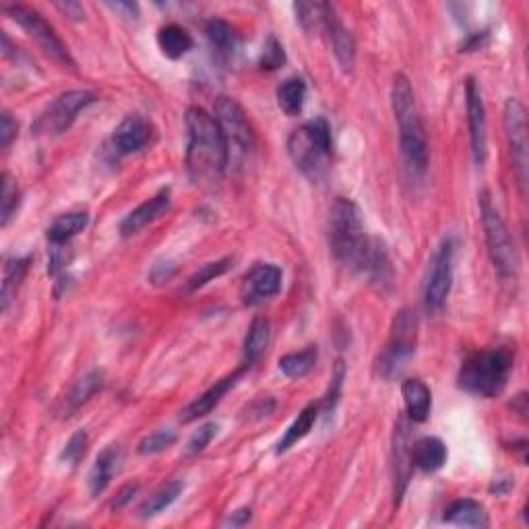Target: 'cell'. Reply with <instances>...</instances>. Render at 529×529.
Wrapping results in <instances>:
<instances>
[{
	"label": "cell",
	"mask_w": 529,
	"mask_h": 529,
	"mask_svg": "<svg viewBox=\"0 0 529 529\" xmlns=\"http://www.w3.org/2000/svg\"><path fill=\"white\" fill-rule=\"evenodd\" d=\"M229 164V151L215 118L203 108L186 110V168L197 184L220 183Z\"/></svg>",
	"instance_id": "6da1fadb"
},
{
	"label": "cell",
	"mask_w": 529,
	"mask_h": 529,
	"mask_svg": "<svg viewBox=\"0 0 529 529\" xmlns=\"http://www.w3.org/2000/svg\"><path fill=\"white\" fill-rule=\"evenodd\" d=\"M329 247L336 259L354 271H364L372 240L366 236L360 209L350 199L337 197L329 211Z\"/></svg>",
	"instance_id": "7a4b0ae2"
},
{
	"label": "cell",
	"mask_w": 529,
	"mask_h": 529,
	"mask_svg": "<svg viewBox=\"0 0 529 529\" xmlns=\"http://www.w3.org/2000/svg\"><path fill=\"white\" fill-rule=\"evenodd\" d=\"M391 106L397 124H399L403 159H406L408 168L412 170V174L422 176L428 168V145L422 121L417 116L412 83H409L406 75H395L391 85Z\"/></svg>",
	"instance_id": "3957f363"
},
{
	"label": "cell",
	"mask_w": 529,
	"mask_h": 529,
	"mask_svg": "<svg viewBox=\"0 0 529 529\" xmlns=\"http://www.w3.org/2000/svg\"><path fill=\"white\" fill-rule=\"evenodd\" d=\"M513 364L515 356L509 347L476 352L462 364L457 382L465 393L490 399L505 389Z\"/></svg>",
	"instance_id": "277c9868"
},
{
	"label": "cell",
	"mask_w": 529,
	"mask_h": 529,
	"mask_svg": "<svg viewBox=\"0 0 529 529\" xmlns=\"http://www.w3.org/2000/svg\"><path fill=\"white\" fill-rule=\"evenodd\" d=\"M288 151L291 162L296 164V168L302 174L310 178L321 176L333 151L329 122L325 118H315V121L304 122L300 129L291 132Z\"/></svg>",
	"instance_id": "5b68a950"
},
{
	"label": "cell",
	"mask_w": 529,
	"mask_h": 529,
	"mask_svg": "<svg viewBox=\"0 0 529 529\" xmlns=\"http://www.w3.org/2000/svg\"><path fill=\"white\" fill-rule=\"evenodd\" d=\"M480 213H482L486 245H489V255L494 269H497V273L503 280H515L519 271L517 250H515L513 238L503 218H500L498 209L492 205L490 194L486 191L480 194Z\"/></svg>",
	"instance_id": "8992f818"
},
{
	"label": "cell",
	"mask_w": 529,
	"mask_h": 529,
	"mask_svg": "<svg viewBox=\"0 0 529 529\" xmlns=\"http://www.w3.org/2000/svg\"><path fill=\"white\" fill-rule=\"evenodd\" d=\"M416 337H417V321L412 310L403 309L395 315L391 325V336H389L387 347L379 360V372L385 379H395L408 360L416 352Z\"/></svg>",
	"instance_id": "52a82bcc"
},
{
	"label": "cell",
	"mask_w": 529,
	"mask_h": 529,
	"mask_svg": "<svg viewBox=\"0 0 529 529\" xmlns=\"http://www.w3.org/2000/svg\"><path fill=\"white\" fill-rule=\"evenodd\" d=\"M6 15H9L15 23H19L23 30L27 31L36 44L40 46V50H44L46 57H50L52 60H57L58 65L65 68H75V60L68 52V48L65 46V41L58 38V33L54 31V27L48 23V21L40 15V13L27 9V6L21 4H13L6 6Z\"/></svg>",
	"instance_id": "ba28073f"
},
{
	"label": "cell",
	"mask_w": 529,
	"mask_h": 529,
	"mask_svg": "<svg viewBox=\"0 0 529 529\" xmlns=\"http://www.w3.org/2000/svg\"><path fill=\"white\" fill-rule=\"evenodd\" d=\"M94 102L95 95L92 92H87V89H75V92L60 94L57 100L50 102L41 110V114L36 118L31 130L36 132V135L44 137L62 135V132L73 127L76 114Z\"/></svg>",
	"instance_id": "9c48e42d"
},
{
	"label": "cell",
	"mask_w": 529,
	"mask_h": 529,
	"mask_svg": "<svg viewBox=\"0 0 529 529\" xmlns=\"http://www.w3.org/2000/svg\"><path fill=\"white\" fill-rule=\"evenodd\" d=\"M213 118L218 121L221 132H224L229 156L232 153H236V156H248L250 149L255 148V132L250 129L240 103L234 97L220 95L215 100Z\"/></svg>",
	"instance_id": "30bf717a"
},
{
	"label": "cell",
	"mask_w": 529,
	"mask_h": 529,
	"mask_svg": "<svg viewBox=\"0 0 529 529\" xmlns=\"http://www.w3.org/2000/svg\"><path fill=\"white\" fill-rule=\"evenodd\" d=\"M453 240H443L428 263L426 283H424V304L428 310H441L453 283Z\"/></svg>",
	"instance_id": "8fae6325"
},
{
	"label": "cell",
	"mask_w": 529,
	"mask_h": 529,
	"mask_svg": "<svg viewBox=\"0 0 529 529\" xmlns=\"http://www.w3.org/2000/svg\"><path fill=\"white\" fill-rule=\"evenodd\" d=\"M505 130L509 139V149L513 157V168L517 172L521 189L527 184V121L524 103L509 97L505 103Z\"/></svg>",
	"instance_id": "7c38bea8"
},
{
	"label": "cell",
	"mask_w": 529,
	"mask_h": 529,
	"mask_svg": "<svg viewBox=\"0 0 529 529\" xmlns=\"http://www.w3.org/2000/svg\"><path fill=\"white\" fill-rule=\"evenodd\" d=\"M282 290V269L273 263H256L242 280V302L256 306Z\"/></svg>",
	"instance_id": "4fadbf2b"
},
{
	"label": "cell",
	"mask_w": 529,
	"mask_h": 529,
	"mask_svg": "<svg viewBox=\"0 0 529 529\" xmlns=\"http://www.w3.org/2000/svg\"><path fill=\"white\" fill-rule=\"evenodd\" d=\"M465 100H468V122L471 139V156L476 166H482L486 159V110L482 102V92L478 83L468 79L465 83Z\"/></svg>",
	"instance_id": "5bb4252c"
},
{
	"label": "cell",
	"mask_w": 529,
	"mask_h": 529,
	"mask_svg": "<svg viewBox=\"0 0 529 529\" xmlns=\"http://www.w3.org/2000/svg\"><path fill=\"white\" fill-rule=\"evenodd\" d=\"M323 27L327 36H329L333 54H336L341 71L350 73L354 68V62H356V44H354V38L352 33L347 31V27L341 23V19L337 17L336 6L333 4H327Z\"/></svg>",
	"instance_id": "9a60e30c"
},
{
	"label": "cell",
	"mask_w": 529,
	"mask_h": 529,
	"mask_svg": "<svg viewBox=\"0 0 529 529\" xmlns=\"http://www.w3.org/2000/svg\"><path fill=\"white\" fill-rule=\"evenodd\" d=\"M151 135L153 129L148 118H143L141 114H129L116 127L112 145L121 156H129V153L141 151L151 141Z\"/></svg>",
	"instance_id": "2e32d148"
},
{
	"label": "cell",
	"mask_w": 529,
	"mask_h": 529,
	"mask_svg": "<svg viewBox=\"0 0 529 529\" xmlns=\"http://www.w3.org/2000/svg\"><path fill=\"white\" fill-rule=\"evenodd\" d=\"M247 368H248L247 364H242V368H238V371L232 372V374H228L226 379L218 381L213 387H209L203 395L197 397V399H194L193 403H189V406H186L183 412H180V422L191 424V422L199 420V417H203V416H207L209 412H211V409L218 406L221 399H224V395L229 391V389H232L236 382H238V379L242 377V374H245Z\"/></svg>",
	"instance_id": "e0dca14e"
},
{
	"label": "cell",
	"mask_w": 529,
	"mask_h": 529,
	"mask_svg": "<svg viewBox=\"0 0 529 529\" xmlns=\"http://www.w3.org/2000/svg\"><path fill=\"white\" fill-rule=\"evenodd\" d=\"M412 441H409V422L406 417H401L399 422L395 424V503H399L403 492H406L409 471H412Z\"/></svg>",
	"instance_id": "ac0fdd59"
},
{
	"label": "cell",
	"mask_w": 529,
	"mask_h": 529,
	"mask_svg": "<svg viewBox=\"0 0 529 529\" xmlns=\"http://www.w3.org/2000/svg\"><path fill=\"white\" fill-rule=\"evenodd\" d=\"M170 209V191H162L157 193L156 197H151L149 201H145L143 205H139L137 209L127 215L121 224V234L122 236H132L137 234L139 229H143L145 226H149L151 221H156L157 218Z\"/></svg>",
	"instance_id": "d6986e66"
},
{
	"label": "cell",
	"mask_w": 529,
	"mask_h": 529,
	"mask_svg": "<svg viewBox=\"0 0 529 529\" xmlns=\"http://www.w3.org/2000/svg\"><path fill=\"white\" fill-rule=\"evenodd\" d=\"M409 455H412L414 468L426 473L438 471L447 463V447H444V443L436 436H424L420 441H416L412 444Z\"/></svg>",
	"instance_id": "ffe728a7"
},
{
	"label": "cell",
	"mask_w": 529,
	"mask_h": 529,
	"mask_svg": "<svg viewBox=\"0 0 529 529\" xmlns=\"http://www.w3.org/2000/svg\"><path fill=\"white\" fill-rule=\"evenodd\" d=\"M401 395L403 403H406V412L409 422H426L430 414V408H433V395H430V389L424 385L420 379H408L403 381L401 385Z\"/></svg>",
	"instance_id": "44dd1931"
},
{
	"label": "cell",
	"mask_w": 529,
	"mask_h": 529,
	"mask_svg": "<svg viewBox=\"0 0 529 529\" xmlns=\"http://www.w3.org/2000/svg\"><path fill=\"white\" fill-rule=\"evenodd\" d=\"M103 387V372L102 371H92L75 382L71 387V391L67 393L65 401H62L60 408V416L62 417H71L76 409L92 399V397L100 391Z\"/></svg>",
	"instance_id": "7402d4cb"
},
{
	"label": "cell",
	"mask_w": 529,
	"mask_h": 529,
	"mask_svg": "<svg viewBox=\"0 0 529 529\" xmlns=\"http://www.w3.org/2000/svg\"><path fill=\"white\" fill-rule=\"evenodd\" d=\"M118 465H121V451L116 447H106L97 455L94 468L89 471V492L94 497H100L108 489V484L112 482L114 473L118 471Z\"/></svg>",
	"instance_id": "603a6c76"
},
{
	"label": "cell",
	"mask_w": 529,
	"mask_h": 529,
	"mask_svg": "<svg viewBox=\"0 0 529 529\" xmlns=\"http://www.w3.org/2000/svg\"><path fill=\"white\" fill-rule=\"evenodd\" d=\"M89 224L87 211H71L62 213L52 221V226L48 228V242L50 245H68L76 234L83 232Z\"/></svg>",
	"instance_id": "cb8c5ba5"
},
{
	"label": "cell",
	"mask_w": 529,
	"mask_h": 529,
	"mask_svg": "<svg viewBox=\"0 0 529 529\" xmlns=\"http://www.w3.org/2000/svg\"><path fill=\"white\" fill-rule=\"evenodd\" d=\"M205 33H207L209 41H211V48L220 54L221 58L234 57V52L238 50L240 36H238V31H236L234 27L228 23V21L211 19L205 27Z\"/></svg>",
	"instance_id": "d4e9b609"
},
{
	"label": "cell",
	"mask_w": 529,
	"mask_h": 529,
	"mask_svg": "<svg viewBox=\"0 0 529 529\" xmlns=\"http://www.w3.org/2000/svg\"><path fill=\"white\" fill-rule=\"evenodd\" d=\"M157 46L159 50L164 52V57L172 60L183 58L186 52L193 48V38L191 33L176 23L164 25L162 30L157 31Z\"/></svg>",
	"instance_id": "484cf974"
},
{
	"label": "cell",
	"mask_w": 529,
	"mask_h": 529,
	"mask_svg": "<svg viewBox=\"0 0 529 529\" xmlns=\"http://www.w3.org/2000/svg\"><path fill=\"white\" fill-rule=\"evenodd\" d=\"M444 521L447 524H455V525H465V527H482L486 525V513L484 507L476 503L471 498H463V500H455L453 505L444 511Z\"/></svg>",
	"instance_id": "4316f807"
},
{
	"label": "cell",
	"mask_w": 529,
	"mask_h": 529,
	"mask_svg": "<svg viewBox=\"0 0 529 529\" xmlns=\"http://www.w3.org/2000/svg\"><path fill=\"white\" fill-rule=\"evenodd\" d=\"M318 412H321V408L317 406V403H310V406H306L294 422H291V426L285 430L283 438L277 444V453H285L290 447H294L298 441H302V438L310 433L312 426H315Z\"/></svg>",
	"instance_id": "83f0119b"
},
{
	"label": "cell",
	"mask_w": 529,
	"mask_h": 529,
	"mask_svg": "<svg viewBox=\"0 0 529 529\" xmlns=\"http://www.w3.org/2000/svg\"><path fill=\"white\" fill-rule=\"evenodd\" d=\"M271 329L267 318H255L245 339V364L250 368L267 350Z\"/></svg>",
	"instance_id": "f1b7e54d"
},
{
	"label": "cell",
	"mask_w": 529,
	"mask_h": 529,
	"mask_svg": "<svg viewBox=\"0 0 529 529\" xmlns=\"http://www.w3.org/2000/svg\"><path fill=\"white\" fill-rule=\"evenodd\" d=\"M317 358H318L317 345H309L300 352H291V354H285V356H282L280 358V371L290 379L306 377V374L315 368Z\"/></svg>",
	"instance_id": "f546056e"
},
{
	"label": "cell",
	"mask_w": 529,
	"mask_h": 529,
	"mask_svg": "<svg viewBox=\"0 0 529 529\" xmlns=\"http://www.w3.org/2000/svg\"><path fill=\"white\" fill-rule=\"evenodd\" d=\"M27 267H30V259H9L4 264V280H3V294H0V302H3V310L6 312L11 306V300L17 296L21 282L25 280Z\"/></svg>",
	"instance_id": "4dcf8cb0"
},
{
	"label": "cell",
	"mask_w": 529,
	"mask_h": 529,
	"mask_svg": "<svg viewBox=\"0 0 529 529\" xmlns=\"http://www.w3.org/2000/svg\"><path fill=\"white\" fill-rule=\"evenodd\" d=\"M306 100V83L298 76H291V79H285L280 89H277V102H280V108L285 114L298 116L302 112Z\"/></svg>",
	"instance_id": "1f68e13d"
},
{
	"label": "cell",
	"mask_w": 529,
	"mask_h": 529,
	"mask_svg": "<svg viewBox=\"0 0 529 529\" xmlns=\"http://www.w3.org/2000/svg\"><path fill=\"white\" fill-rule=\"evenodd\" d=\"M183 490H184V484L180 482V480H174V482L164 484L162 489L153 494V497H149V500H145L143 507H141V511H139V515H141L143 519L156 517V515L168 509L174 500L180 497V492H183Z\"/></svg>",
	"instance_id": "d6a6232c"
},
{
	"label": "cell",
	"mask_w": 529,
	"mask_h": 529,
	"mask_svg": "<svg viewBox=\"0 0 529 529\" xmlns=\"http://www.w3.org/2000/svg\"><path fill=\"white\" fill-rule=\"evenodd\" d=\"M19 186L9 174H3V193H0V226L6 228L19 207Z\"/></svg>",
	"instance_id": "836d02e7"
},
{
	"label": "cell",
	"mask_w": 529,
	"mask_h": 529,
	"mask_svg": "<svg viewBox=\"0 0 529 529\" xmlns=\"http://www.w3.org/2000/svg\"><path fill=\"white\" fill-rule=\"evenodd\" d=\"M296 19L302 25L304 31L321 30L325 23L327 3H296L294 4Z\"/></svg>",
	"instance_id": "e575fe53"
},
{
	"label": "cell",
	"mask_w": 529,
	"mask_h": 529,
	"mask_svg": "<svg viewBox=\"0 0 529 529\" xmlns=\"http://www.w3.org/2000/svg\"><path fill=\"white\" fill-rule=\"evenodd\" d=\"M229 264H232V259H220V261H213V263H207L201 267L197 273L189 277V283H186V288L191 291L203 288L209 282H213L215 277L224 275L226 271L229 269Z\"/></svg>",
	"instance_id": "d590c367"
},
{
	"label": "cell",
	"mask_w": 529,
	"mask_h": 529,
	"mask_svg": "<svg viewBox=\"0 0 529 529\" xmlns=\"http://www.w3.org/2000/svg\"><path fill=\"white\" fill-rule=\"evenodd\" d=\"M285 62V52L283 46L277 41L275 36H269L267 41L263 44V52H261V60L259 65L263 71H277Z\"/></svg>",
	"instance_id": "8d00e7d4"
},
{
	"label": "cell",
	"mask_w": 529,
	"mask_h": 529,
	"mask_svg": "<svg viewBox=\"0 0 529 529\" xmlns=\"http://www.w3.org/2000/svg\"><path fill=\"white\" fill-rule=\"evenodd\" d=\"M176 441V435L170 433V430H157L149 436H145L141 443H139V453L141 455H153L159 453V451L168 449L170 444Z\"/></svg>",
	"instance_id": "74e56055"
},
{
	"label": "cell",
	"mask_w": 529,
	"mask_h": 529,
	"mask_svg": "<svg viewBox=\"0 0 529 529\" xmlns=\"http://www.w3.org/2000/svg\"><path fill=\"white\" fill-rule=\"evenodd\" d=\"M87 449V435L85 433H76L71 436V441L65 444V451H62L60 459L67 463H79V459L85 455Z\"/></svg>",
	"instance_id": "f35d334b"
},
{
	"label": "cell",
	"mask_w": 529,
	"mask_h": 529,
	"mask_svg": "<svg viewBox=\"0 0 529 529\" xmlns=\"http://www.w3.org/2000/svg\"><path fill=\"white\" fill-rule=\"evenodd\" d=\"M215 433H218V424L209 422V424H205V426H201L189 441V449H186V451H189V455L201 453V451H203L207 444L213 441Z\"/></svg>",
	"instance_id": "ab89813d"
},
{
	"label": "cell",
	"mask_w": 529,
	"mask_h": 529,
	"mask_svg": "<svg viewBox=\"0 0 529 529\" xmlns=\"http://www.w3.org/2000/svg\"><path fill=\"white\" fill-rule=\"evenodd\" d=\"M15 137H17V122L13 121V116L9 112H3V116H0V145H3V149L9 148Z\"/></svg>",
	"instance_id": "60d3db41"
},
{
	"label": "cell",
	"mask_w": 529,
	"mask_h": 529,
	"mask_svg": "<svg viewBox=\"0 0 529 529\" xmlns=\"http://www.w3.org/2000/svg\"><path fill=\"white\" fill-rule=\"evenodd\" d=\"M54 6L62 13V15L73 19V21H83L85 19V9L79 3H54Z\"/></svg>",
	"instance_id": "b9f144b4"
},
{
	"label": "cell",
	"mask_w": 529,
	"mask_h": 529,
	"mask_svg": "<svg viewBox=\"0 0 529 529\" xmlns=\"http://www.w3.org/2000/svg\"><path fill=\"white\" fill-rule=\"evenodd\" d=\"M108 6L114 13H121L124 19H132V21L139 19V4L137 3H110Z\"/></svg>",
	"instance_id": "7bdbcfd3"
},
{
	"label": "cell",
	"mask_w": 529,
	"mask_h": 529,
	"mask_svg": "<svg viewBox=\"0 0 529 529\" xmlns=\"http://www.w3.org/2000/svg\"><path fill=\"white\" fill-rule=\"evenodd\" d=\"M137 490H139V486H137V484L124 486V489H122L121 492H118V497H116V500L112 503V509H116V511H118V509H122V507L127 505L132 497H135V492H137Z\"/></svg>",
	"instance_id": "ee69618b"
},
{
	"label": "cell",
	"mask_w": 529,
	"mask_h": 529,
	"mask_svg": "<svg viewBox=\"0 0 529 529\" xmlns=\"http://www.w3.org/2000/svg\"><path fill=\"white\" fill-rule=\"evenodd\" d=\"M248 521H250V509H240V511L232 513V517L228 519V525H232V527H238V525H245V524H248Z\"/></svg>",
	"instance_id": "f6af8a7d"
}]
</instances>
